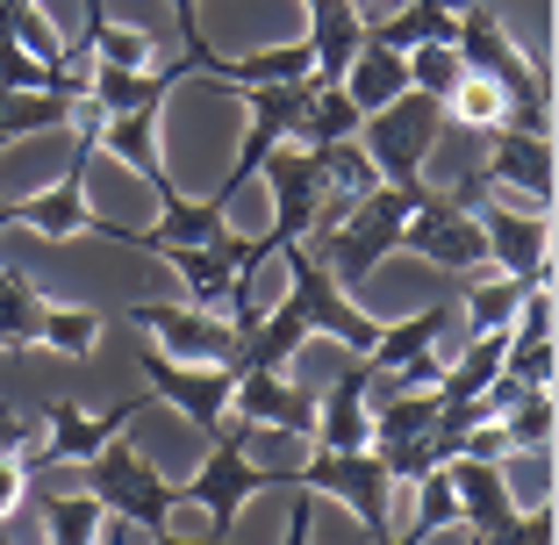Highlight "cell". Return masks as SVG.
<instances>
[{
  "mask_svg": "<svg viewBox=\"0 0 559 545\" xmlns=\"http://www.w3.org/2000/svg\"><path fill=\"white\" fill-rule=\"evenodd\" d=\"M280 259H287V295H280L273 309H259V323H251L245 345H237V366L287 374V359H295L309 337H337V345H352L366 359V352L380 345V316H366L345 287L330 281L309 245H280Z\"/></svg>",
  "mask_w": 559,
  "mask_h": 545,
  "instance_id": "6da1fadb",
  "label": "cell"
},
{
  "mask_svg": "<svg viewBox=\"0 0 559 545\" xmlns=\"http://www.w3.org/2000/svg\"><path fill=\"white\" fill-rule=\"evenodd\" d=\"M452 50H460V66L474 72V80H488L495 94H502V130L552 137V80H545L538 58L516 50V36L502 29L495 8H460V36H452Z\"/></svg>",
  "mask_w": 559,
  "mask_h": 545,
  "instance_id": "7a4b0ae2",
  "label": "cell"
},
{
  "mask_svg": "<svg viewBox=\"0 0 559 545\" xmlns=\"http://www.w3.org/2000/svg\"><path fill=\"white\" fill-rule=\"evenodd\" d=\"M409 201L416 194H395V187H373V194H359L345 209V223H330V230H309L301 245L323 259V273L337 287H366V273H380V265L402 251V223H409Z\"/></svg>",
  "mask_w": 559,
  "mask_h": 545,
  "instance_id": "3957f363",
  "label": "cell"
},
{
  "mask_svg": "<svg viewBox=\"0 0 559 545\" xmlns=\"http://www.w3.org/2000/svg\"><path fill=\"white\" fill-rule=\"evenodd\" d=\"M438 130H444V100H430V94H395L388 108H373V116L359 122V151L373 158V173H380V187H395V194H424V158H430V144H438Z\"/></svg>",
  "mask_w": 559,
  "mask_h": 545,
  "instance_id": "277c9868",
  "label": "cell"
},
{
  "mask_svg": "<svg viewBox=\"0 0 559 545\" xmlns=\"http://www.w3.org/2000/svg\"><path fill=\"white\" fill-rule=\"evenodd\" d=\"M287 488H301V496H330V502H345V510L359 517L366 545H380L388 531H395V474H388V460H380L373 446H352V452H316L309 466H287Z\"/></svg>",
  "mask_w": 559,
  "mask_h": 545,
  "instance_id": "5b68a950",
  "label": "cell"
},
{
  "mask_svg": "<svg viewBox=\"0 0 559 545\" xmlns=\"http://www.w3.org/2000/svg\"><path fill=\"white\" fill-rule=\"evenodd\" d=\"M80 488L130 531H158V524H173V510H180V481H165L158 466H151L144 452H130L122 438H108L94 460H80Z\"/></svg>",
  "mask_w": 559,
  "mask_h": 545,
  "instance_id": "8992f818",
  "label": "cell"
},
{
  "mask_svg": "<svg viewBox=\"0 0 559 545\" xmlns=\"http://www.w3.org/2000/svg\"><path fill=\"white\" fill-rule=\"evenodd\" d=\"M86 108V122H80V144H72V158H66V173L44 187V194H22V201H8L0 209V223H22V230H36V237H50V245H66V237H94V209H86V166H94V122H100V108L94 100H80Z\"/></svg>",
  "mask_w": 559,
  "mask_h": 545,
  "instance_id": "52a82bcc",
  "label": "cell"
},
{
  "mask_svg": "<svg viewBox=\"0 0 559 545\" xmlns=\"http://www.w3.org/2000/svg\"><path fill=\"white\" fill-rule=\"evenodd\" d=\"M259 488H287V466H259L245 460V438L237 430H215V452L180 481V502H201L215 524V538H230L237 531V510H245Z\"/></svg>",
  "mask_w": 559,
  "mask_h": 545,
  "instance_id": "ba28073f",
  "label": "cell"
},
{
  "mask_svg": "<svg viewBox=\"0 0 559 545\" xmlns=\"http://www.w3.org/2000/svg\"><path fill=\"white\" fill-rule=\"evenodd\" d=\"M136 366H144L151 395L173 402L194 430H223L230 395H237V366H194V359H173L165 345H136Z\"/></svg>",
  "mask_w": 559,
  "mask_h": 545,
  "instance_id": "9c48e42d",
  "label": "cell"
},
{
  "mask_svg": "<svg viewBox=\"0 0 559 545\" xmlns=\"http://www.w3.org/2000/svg\"><path fill=\"white\" fill-rule=\"evenodd\" d=\"M130 331H144L151 345H165L173 359H194V366H237V345H245V331L230 316H209L194 301H136Z\"/></svg>",
  "mask_w": 559,
  "mask_h": 545,
  "instance_id": "30bf717a",
  "label": "cell"
},
{
  "mask_svg": "<svg viewBox=\"0 0 559 545\" xmlns=\"http://www.w3.org/2000/svg\"><path fill=\"white\" fill-rule=\"evenodd\" d=\"M402 251H424L430 265H444V273H474V265H488V245H480L474 209H466L460 194H438V187H424V194L409 201Z\"/></svg>",
  "mask_w": 559,
  "mask_h": 545,
  "instance_id": "8fae6325",
  "label": "cell"
},
{
  "mask_svg": "<svg viewBox=\"0 0 559 545\" xmlns=\"http://www.w3.org/2000/svg\"><path fill=\"white\" fill-rule=\"evenodd\" d=\"M144 416V402H108V410H80V402H66V395H50L44 402V446L29 452L22 466H80V460H94L108 438H122V430Z\"/></svg>",
  "mask_w": 559,
  "mask_h": 545,
  "instance_id": "7c38bea8",
  "label": "cell"
},
{
  "mask_svg": "<svg viewBox=\"0 0 559 545\" xmlns=\"http://www.w3.org/2000/svg\"><path fill=\"white\" fill-rule=\"evenodd\" d=\"M259 180L273 187V230H265V251L301 245L316 230V209H323V151L309 144H280L259 166Z\"/></svg>",
  "mask_w": 559,
  "mask_h": 545,
  "instance_id": "4fadbf2b",
  "label": "cell"
},
{
  "mask_svg": "<svg viewBox=\"0 0 559 545\" xmlns=\"http://www.w3.org/2000/svg\"><path fill=\"white\" fill-rule=\"evenodd\" d=\"M480 137H488V173H480V180L524 194L538 215L552 209V137H538V130H502V122H488Z\"/></svg>",
  "mask_w": 559,
  "mask_h": 545,
  "instance_id": "5bb4252c",
  "label": "cell"
},
{
  "mask_svg": "<svg viewBox=\"0 0 559 545\" xmlns=\"http://www.w3.org/2000/svg\"><path fill=\"white\" fill-rule=\"evenodd\" d=\"M480 245L488 259L510 273V281H552V230H545V215H510V209H488L480 201Z\"/></svg>",
  "mask_w": 559,
  "mask_h": 545,
  "instance_id": "9a60e30c",
  "label": "cell"
},
{
  "mask_svg": "<svg viewBox=\"0 0 559 545\" xmlns=\"http://www.w3.org/2000/svg\"><path fill=\"white\" fill-rule=\"evenodd\" d=\"M230 410L259 430H280V438H309L316 430V402L301 395L287 374H265V366H237V395Z\"/></svg>",
  "mask_w": 559,
  "mask_h": 545,
  "instance_id": "2e32d148",
  "label": "cell"
},
{
  "mask_svg": "<svg viewBox=\"0 0 559 545\" xmlns=\"http://www.w3.org/2000/svg\"><path fill=\"white\" fill-rule=\"evenodd\" d=\"M444 481H452V496H460V524L466 538H488V531H510L516 517V496H510V474L495 460H444Z\"/></svg>",
  "mask_w": 559,
  "mask_h": 545,
  "instance_id": "e0dca14e",
  "label": "cell"
},
{
  "mask_svg": "<svg viewBox=\"0 0 559 545\" xmlns=\"http://www.w3.org/2000/svg\"><path fill=\"white\" fill-rule=\"evenodd\" d=\"M301 44L316 50V86H337L345 66L366 50V15L359 0H309V36Z\"/></svg>",
  "mask_w": 559,
  "mask_h": 545,
  "instance_id": "ac0fdd59",
  "label": "cell"
},
{
  "mask_svg": "<svg viewBox=\"0 0 559 545\" xmlns=\"http://www.w3.org/2000/svg\"><path fill=\"white\" fill-rule=\"evenodd\" d=\"M452 36H460L452 0H402L388 15H366V44H388V50H424V44H452Z\"/></svg>",
  "mask_w": 559,
  "mask_h": 545,
  "instance_id": "d6986e66",
  "label": "cell"
},
{
  "mask_svg": "<svg viewBox=\"0 0 559 545\" xmlns=\"http://www.w3.org/2000/svg\"><path fill=\"white\" fill-rule=\"evenodd\" d=\"M316 438L323 452H352L373 438V410H366V366H345L330 380V395L316 402Z\"/></svg>",
  "mask_w": 559,
  "mask_h": 545,
  "instance_id": "ffe728a7",
  "label": "cell"
},
{
  "mask_svg": "<svg viewBox=\"0 0 559 545\" xmlns=\"http://www.w3.org/2000/svg\"><path fill=\"white\" fill-rule=\"evenodd\" d=\"M352 94V108L359 116H373V108H388L395 94H409V50H388V44H366L359 58L345 66V80H337Z\"/></svg>",
  "mask_w": 559,
  "mask_h": 545,
  "instance_id": "44dd1931",
  "label": "cell"
},
{
  "mask_svg": "<svg viewBox=\"0 0 559 545\" xmlns=\"http://www.w3.org/2000/svg\"><path fill=\"white\" fill-rule=\"evenodd\" d=\"M209 80L223 86H280V80H316V50L301 44H273V50H251V58H215Z\"/></svg>",
  "mask_w": 559,
  "mask_h": 545,
  "instance_id": "7402d4cb",
  "label": "cell"
},
{
  "mask_svg": "<svg viewBox=\"0 0 559 545\" xmlns=\"http://www.w3.org/2000/svg\"><path fill=\"white\" fill-rule=\"evenodd\" d=\"M86 94H8L0 86V151L22 144V137H44V130H66L80 116Z\"/></svg>",
  "mask_w": 559,
  "mask_h": 545,
  "instance_id": "603a6c76",
  "label": "cell"
},
{
  "mask_svg": "<svg viewBox=\"0 0 559 545\" xmlns=\"http://www.w3.org/2000/svg\"><path fill=\"white\" fill-rule=\"evenodd\" d=\"M444 323H452V301H430V309L402 316V323H380V345L366 352V374H388V366L416 359V352H430L444 337Z\"/></svg>",
  "mask_w": 559,
  "mask_h": 545,
  "instance_id": "cb8c5ba5",
  "label": "cell"
},
{
  "mask_svg": "<svg viewBox=\"0 0 559 545\" xmlns=\"http://www.w3.org/2000/svg\"><path fill=\"white\" fill-rule=\"evenodd\" d=\"M36 510H44V531L50 545H94L100 524H108V510H100L94 496H72V488H36Z\"/></svg>",
  "mask_w": 559,
  "mask_h": 545,
  "instance_id": "d4e9b609",
  "label": "cell"
},
{
  "mask_svg": "<svg viewBox=\"0 0 559 545\" xmlns=\"http://www.w3.org/2000/svg\"><path fill=\"white\" fill-rule=\"evenodd\" d=\"M359 108H352V94L345 86H316V100H309V116H301V130H295V144H309V151H323V144H345V137H359Z\"/></svg>",
  "mask_w": 559,
  "mask_h": 545,
  "instance_id": "484cf974",
  "label": "cell"
},
{
  "mask_svg": "<svg viewBox=\"0 0 559 545\" xmlns=\"http://www.w3.org/2000/svg\"><path fill=\"white\" fill-rule=\"evenodd\" d=\"M0 36H15L36 66H50V72H80V66L66 58V36L50 29V15L36 8V0H15V8H8V22H0Z\"/></svg>",
  "mask_w": 559,
  "mask_h": 545,
  "instance_id": "4316f807",
  "label": "cell"
},
{
  "mask_svg": "<svg viewBox=\"0 0 559 545\" xmlns=\"http://www.w3.org/2000/svg\"><path fill=\"white\" fill-rule=\"evenodd\" d=\"M44 331V287L29 273H0V345H36Z\"/></svg>",
  "mask_w": 559,
  "mask_h": 545,
  "instance_id": "83f0119b",
  "label": "cell"
},
{
  "mask_svg": "<svg viewBox=\"0 0 559 545\" xmlns=\"http://www.w3.org/2000/svg\"><path fill=\"white\" fill-rule=\"evenodd\" d=\"M552 416H559L552 388H531V395H516L495 424H502V446H510V452H545V446H552Z\"/></svg>",
  "mask_w": 559,
  "mask_h": 545,
  "instance_id": "f1b7e54d",
  "label": "cell"
},
{
  "mask_svg": "<svg viewBox=\"0 0 559 545\" xmlns=\"http://www.w3.org/2000/svg\"><path fill=\"white\" fill-rule=\"evenodd\" d=\"M100 337V316L80 309V301H44V331H36V345L66 352V359H86Z\"/></svg>",
  "mask_w": 559,
  "mask_h": 545,
  "instance_id": "f546056e",
  "label": "cell"
},
{
  "mask_svg": "<svg viewBox=\"0 0 559 545\" xmlns=\"http://www.w3.org/2000/svg\"><path fill=\"white\" fill-rule=\"evenodd\" d=\"M460 80H466V66H460V50H452V44H424V50H409V86H416V94L452 100V94H460Z\"/></svg>",
  "mask_w": 559,
  "mask_h": 545,
  "instance_id": "4dcf8cb0",
  "label": "cell"
},
{
  "mask_svg": "<svg viewBox=\"0 0 559 545\" xmlns=\"http://www.w3.org/2000/svg\"><path fill=\"white\" fill-rule=\"evenodd\" d=\"M524 287H538V281H488V287H474L466 295V323L474 331H510V316H516V301H524Z\"/></svg>",
  "mask_w": 559,
  "mask_h": 545,
  "instance_id": "1f68e13d",
  "label": "cell"
},
{
  "mask_svg": "<svg viewBox=\"0 0 559 545\" xmlns=\"http://www.w3.org/2000/svg\"><path fill=\"white\" fill-rule=\"evenodd\" d=\"M416 524H424L430 538H438L444 524H460V496H452V481H444V466H438V474H424V481H416Z\"/></svg>",
  "mask_w": 559,
  "mask_h": 545,
  "instance_id": "d6a6232c",
  "label": "cell"
},
{
  "mask_svg": "<svg viewBox=\"0 0 559 545\" xmlns=\"http://www.w3.org/2000/svg\"><path fill=\"white\" fill-rule=\"evenodd\" d=\"M444 116H466L474 130H488V122H502V94H495L488 80H474V72H466V80H460V94L444 100Z\"/></svg>",
  "mask_w": 559,
  "mask_h": 545,
  "instance_id": "836d02e7",
  "label": "cell"
},
{
  "mask_svg": "<svg viewBox=\"0 0 559 545\" xmlns=\"http://www.w3.org/2000/svg\"><path fill=\"white\" fill-rule=\"evenodd\" d=\"M552 538H559V510L538 502V517H516L510 531H488V538H474V545H552Z\"/></svg>",
  "mask_w": 559,
  "mask_h": 545,
  "instance_id": "e575fe53",
  "label": "cell"
},
{
  "mask_svg": "<svg viewBox=\"0 0 559 545\" xmlns=\"http://www.w3.org/2000/svg\"><path fill=\"white\" fill-rule=\"evenodd\" d=\"M173 22H180V44H187V58H194V72H215L223 50L201 36V0H173Z\"/></svg>",
  "mask_w": 559,
  "mask_h": 545,
  "instance_id": "d590c367",
  "label": "cell"
},
{
  "mask_svg": "<svg viewBox=\"0 0 559 545\" xmlns=\"http://www.w3.org/2000/svg\"><path fill=\"white\" fill-rule=\"evenodd\" d=\"M22 496H29V466L0 452V517H15V510H22Z\"/></svg>",
  "mask_w": 559,
  "mask_h": 545,
  "instance_id": "8d00e7d4",
  "label": "cell"
},
{
  "mask_svg": "<svg viewBox=\"0 0 559 545\" xmlns=\"http://www.w3.org/2000/svg\"><path fill=\"white\" fill-rule=\"evenodd\" d=\"M0 452H8V460L29 452V410H15V402H0Z\"/></svg>",
  "mask_w": 559,
  "mask_h": 545,
  "instance_id": "74e56055",
  "label": "cell"
},
{
  "mask_svg": "<svg viewBox=\"0 0 559 545\" xmlns=\"http://www.w3.org/2000/svg\"><path fill=\"white\" fill-rule=\"evenodd\" d=\"M309 524H316V502L295 488V502H287V538L280 545H309Z\"/></svg>",
  "mask_w": 559,
  "mask_h": 545,
  "instance_id": "f35d334b",
  "label": "cell"
},
{
  "mask_svg": "<svg viewBox=\"0 0 559 545\" xmlns=\"http://www.w3.org/2000/svg\"><path fill=\"white\" fill-rule=\"evenodd\" d=\"M144 538H151V545H230V538H215V531H209V538H187V531H173V524L144 531Z\"/></svg>",
  "mask_w": 559,
  "mask_h": 545,
  "instance_id": "ab89813d",
  "label": "cell"
},
{
  "mask_svg": "<svg viewBox=\"0 0 559 545\" xmlns=\"http://www.w3.org/2000/svg\"><path fill=\"white\" fill-rule=\"evenodd\" d=\"M380 545H430V531H424V524H416V517H409V524H402V531H388V538H380Z\"/></svg>",
  "mask_w": 559,
  "mask_h": 545,
  "instance_id": "60d3db41",
  "label": "cell"
},
{
  "mask_svg": "<svg viewBox=\"0 0 559 545\" xmlns=\"http://www.w3.org/2000/svg\"><path fill=\"white\" fill-rule=\"evenodd\" d=\"M8 8H15V0H0V22H8Z\"/></svg>",
  "mask_w": 559,
  "mask_h": 545,
  "instance_id": "b9f144b4",
  "label": "cell"
},
{
  "mask_svg": "<svg viewBox=\"0 0 559 545\" xmlns=\"http://www.w3.org/2000/svg\"><path fill=\"white\" fill-rule=\"evenodd\" d=\"M359 8H373V0H359Z\"/></svg>",
  "mask_w": 559,
  "mask_h": 545,
  "instance_id": "7bdbcfd3",
  "label": "cell"
},
{
  "mask_svg": "<svg viewBox=\"0 0 559 545\" xmlns=\"http://www.w3.org/2000/svg\"><path fill=\"white\" fill-rule=\"evenodd\" d=\"M0 545H8V538H0Z\"/></svg>",
  "mask_w": 559,
  "mask_h": 545,
  "instance_id": "ee69618b",
  "label": "cell"
}]
</instances>
